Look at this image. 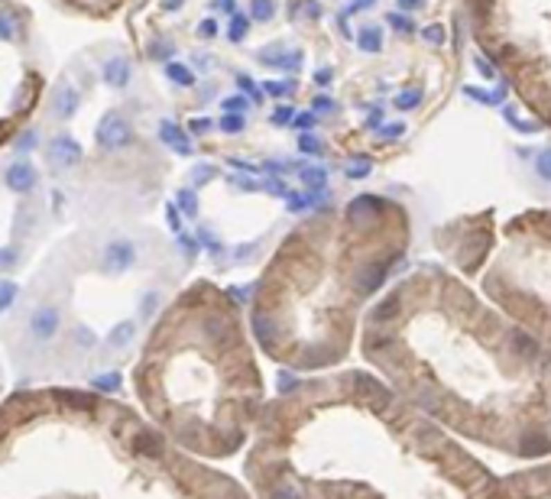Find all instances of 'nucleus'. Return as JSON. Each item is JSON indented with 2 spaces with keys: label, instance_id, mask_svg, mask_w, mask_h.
<instances>
[{
  "label": "nucleus",
  "instance_id": "f257e3e1",
  "mask_svg": "<svg viewBox=\"0 0 551 499\" xmlns=\"http://www.w3.org/2000/svg\"><path fill=\"white\" fill-rule=\"evenodd\" d=\"M0 499H253L143 412L75 386L0 399Z\"/></svg>",
  "mask_w": 551,
  "mask_h": 499
},
{
  "label": "nucleus",
  "instance_id": "f03ea898",
  "mask_svg": "<svg viewBox=\"0 0 551 499\" xmlns=\"http://www.w3.org/2000/svg\"><path fill=\"white\" fill-rule=\"evenodd\" d=\"M130 386L143 415L208 464L243 454L270 402L240 305L208 282H195L156 318Z\"/></svg>",
  "mask_w": 551,
  "mask_h": 499
},
{
  "label": "nucleus",
  "instance_id": "7ed1b4c3",
  "mask_svg": "<svg viewBox=\"0 0 551 499\" xmlns=\"http://www.w3.org/2000/svg\"><path fill=\"white\" fill-rule=\"evenodd\" d=\"M383 214L386 201L360 195L341 224L318 218L282 240L250 289V331L270 360L318 373L347 357L357 301L380 289L399 260L383 234Z\"/></svg>",
  "mask_w": 551,
  "mask_h": 499
},
{
  "label": "nucleus",
  "instance_id": "20e7f679",
  "mask_svg": "<svg viewBox=\"0 0 551 499\" xmlns=\"http://www.w3.org/2000/svg\"><path fill=\"white\" fill-rule=\"evenodd\" d=\"M130 140H133L130 123H127L121 114H107V117L100 120V127H98V143L104 146V150L117 152V150H123V146H130Z\"/></svg>",
  "mask_w": 551,
  "mask_h": 499
},
{
  "label": "nucleus",
  "instance_id": "39448f33",
  "mask_svg": "<svg viewBox=\"0 0 551 499\" xmlns=\"http://www.w3.org/2000/svg\"><path fill=\"white\" fill-rule=\"evenodd\" d=\"M78 104H81L78 88H75L69 78H62L59 85H55V94H52V114L59 120H69V117H75Z\"/></svg>",
  "mask_w": 551,
  "mask_h": 499
},
{
  "label": "nucleus",
  "instance_id": "423d86ee",
  "mask_svg": "<svg viewBox=\"0 0 551 499\" xmlns=\"http://www.w3.org/2000/svg\"><path fill=\"white\" fill-rule=\"evenodd\" d=\"M49 159H52V166H59V169H69V166H75V162L81 159V146L71 140V137H59V140H52Z\"/></svg>",
  "mask_w": 551,
  "mask_h": 499
},
{
  "label": "nucleus",
  "instance_id": "0eeeda50",
  "mask_svg": "<svg viewBox=\"0 0 551 499\" xmlns=\"http://www.w3.org/2000/svg\"><path fill=\"white\" fill-rule=\"evenodd\" d=\"M100 78L107 81L110 88H127L130 85V62L123 55H110L104 62V69H100Z\"/></svg>",
  "mask_w": 551,
  "mask_h": 499
},
{
  "label": "nucleus",
  "instance_id": "6e6552de",
  "mask_svg": "<svg viewBox=\"0 0 551 499\" xmlns=\"http://www.w3.org/2000/svg\"><path fill=\"white\" fill-rule=\"evenodd\" d=\"M159 137H162V143H166V146H172V150L182 152V156H189V152L195 150L189 137L179 130V123H172V120H162V123H159Z\"/></svg>",
  "mask_w": 551,
  "mask_h": 499
},
{
  "label": "nucleus",
  "instance_id": "1a4fd4ad",
  "mask_svg": "<svg viewBox=\"0 0 551 499\" xmlns=\"http://www.w3.org/2000/svg\"><path fill=\"white\" fill-rule=\"evenodd\" d=\"M7 185L17 191H30L33 185H36V172H33L30 166H23V162H17V166H10V172H7Z\"/></svg>",
  "mask_w": 551,
  "mask_h": 499
},
{
  "label": "nucleus",
  "instance_id": "9d476101",
  "mask_svg": "<svg viewBox=\"0 0 551 499\" xmlns=\"http://www.w3.org/2000/svg\"><path fill=\"white\" fill-rule=\"evenodd\" d=\"M166 78L172 81V85H179V88H191L195 85V71L189 69V65H182V62H166Z\"/></svg>",
  "mask_w": 551,
  "mask_h": 499
},
{
  "label": "nucleus",
  "instance_id": "9b49d317",
  "mask_svg": "<svg viewBox=\"0 0 551 499\" xmlns=\"http://www.w3.org/2000/svg\"><path fill=\"white\" fill-rule=\"evenodd\" d=\"M286 55H289V46H286V42H272V46L256 52V59H260L263 65H270V69H282Z\"/></svg>",
  "mask_w": 551,
  "mask_h": 499
},
{
  "label": "nucleus",
  "instance_id": "f8f14e48",
  "mask_svg": "<svg viewBox=\"0 0 551 499\" xmlns=\"http://www.w3.org/2000/svg\"><path fill=\"white\" fill-rule=\"evenodd\" d=\"M357 46H360L363 52H380V49H383V33H380V26H363L360 36H357Z\"/></svg>",
  "mask_w": 551,
  "mask_h": 499
},
{
  "label": "nucleus",
  "instance_id": "ddd939ff",
  "mask_svg": "<svg viewBox=\"0 0 551 499\" xmlns=\"http://www.w3.org/2000/svg\"><path fill=\"white\" fill-rule=\"evenodd\" d=\"M247 30H250V20H247L243 13L234 10V13H231V26H227V36H231L234 42H240L243 36H247Z\"/></svg>",
  "mask_w": 551,
  "mask_h": 499
},
{
  "label": "nucleus",
  "instance_id": "4468645a",
  "mask_svg": "<svg viewBox=\"0 0 551 499\" xmlns=\"http://www.w3.org/2000/svg\"><path fill=\"white\" fill-rule=\"evenodd\" d=\"M17 36H20L17 17H13V13H0V40H3V42H13Z\"/></svg>",
  "mask_w": 551,
  "mask_h": 499
},
{
  "label": "nucleus",
  "instance_id": "2eb2a0df",
  "mask_svg": "<svg viewBox=\"0 0 551 499\" xmlns=\"http://www.w3.org/2000/svg\"><path fill=\"white\" fill-rule=\"evenodd\" d=\"M250 13H253V20L266 23V20H272V17H276V3H272V0H253Z\"/></svg>",
  "mask_w": 551,
  "mask_h": 499
},
{
  "label": "nucleus",
  "instance_id": "dca6fc26",
  "mask_svg": "<svg viewBox=\"0 0 551 499\" xmlns=\"http://www.w3.org/2000/svg\"><path fill=\"white\" fill-rule=\"evenodd\" d=\"M260 91H266V94H272V98H286V94L295 91V81H263Z\"/></svg>",
  "mask_w": 551,
  "mask_h": 499
},
{
  "label": "nucleus",
  "instance_id": "f3484780",
  "mask_svg": "<svg viewBox=\"0 0 551 499\" xmlns=\"http://www.w3.org/2000/svg\"><path fill=\"white\" fill-rule=\"evenodd\" d=\"M243 127H247L243 114H224V117H220V130L224 133H240Z\"/></svg>",
  "mask_w": 551,
  "mask_h": 499
},
{
  "label": "nucleus",
  "instance_id": "a211bd4d",
  "mask_svg": "<svg viewBox=\"0 0 551 499\" xmlns=\"http://www.w3.org/2000/svg\"><path fill=\"white\" fill-rule=\"evenodd\" d=\"M247 107H250V98H243V94L224 100V110H227V114H243Z\"/></svg>",
  "mask_w": 551,
  "mask_h": 499
},
{
  "label": "nucleus",
  "instance_id": "6ab92c4d",
  "mask_svg": "<svg viewBox=\"0 0 551 499\" xmlns=\"http://www.w3.org/2000/svg\"><path fill=\"white\" fill-rule=\"evenodd\" d=\"M198 36H201V40H214V36H218V20H214V17L201 20L198 23Z\"/></svg>",
  "mask_w": 551,
  "mask_h": 499
},
{
  "label": "nucleus",
  "instance_id": "aec40b11",
  "mask_svg": "<svg viewBox=\"0 0 551 499\" xmlns=\"http://www.w3.org/2000/svg\"><path fill=\"white\" fill-rule=\"evenodd\" d=\"M172 55V42H156V46H150V59H162V62H169Z\"/></svg>",
  "mask_w": 551,
  "mask_h": 499
},
{
  "label": "nucleus",
  "instance_id": "412c9836",
  "mask_svg": "<svg viewBox=\"0 0 551 499\" xmlns=\"http://www.w3.org/2000/svg\"><path fill=\"white\" fill-rule=\"evenodd\" d=\"M292 120H295V110L292 107H279L276 114H272V123H276V127H289Z\"/></svg>",
  "mask_w": 551,
  "mask_h": 499
},
{
  "label": "nucleus",
  "instance_id": "4be33fe9",
  "mask_svg": "<svg viewBox=\"0 0 551 499\" xmlns=\"http://www.w3.org/2000/svg\"><path fill=\"white\" fill-rule=\"evenodd\" d=\"M301 59H305V55H301V49H292L289 55H286V62H282V69H286V71H299L301 69Z\"/></svg>",
  "mask_w": 551,
  "mask_h": 499
},
{
  "label": "nucleus",
  "instance_id": "5701e85b",
  "mask_svg": "<svg viewBox=\"0 0 551 499\" xmlns=\"http://www.w3.org/2000/svg\"><path fill=\"white\" fill-rule=\"evenodd\" d=\"M295 127H301V130H308V127H315L318 123V117H315V110H305V114H295V120H292Z\"/></svg>",
  "mask_w": 551,
  "mask_h": 499
},
{
  "label": "nucleus",
  "instance_id": "b1692460",
  "mask_svg": "<svg viewBox=\"0 0 551 499\" xmlns=\"http://www.w3.org/2000/svg\"><path fill=\"white\" fill-rule=\"evenodd\" d=\"M415 104H419V91H405V94H399V98H396V107H402V110L415 107Z\"/></svg>",
  "mask_w": 551,
  "mask_h": 499
},
{
  "label": "nucleus",
  "instance_id": "393cba45",
  "mask_svg": "<svg viewBox=\"0 0 551 499\" xmlns=\"http://www.w3.org/2000/svg\"><path fill=\"white\" fill-rule=\"evenodd\" d=\"M299 146H301V152H321V140H318V137H311V133L301 137Z\"/></svg>",
  "mask_w": 551,
  "mask_h": 499
},
{
  "label": "nucleus",
  "instance_id": "a878e982",
  "mask_svg": "<svg viewBox=\"0 0 551 499\" xmlns=\"http://www.w3.org/2000/svg\"><path fill=\"white\" fill-rule=\"evenodd\" d=\"M539 172L545 175V179H551V150H545L539 156Z\"/></svg>",
  "mask_w": 551,
  "mask_h": 499
},
{
  "label": "nucleus",
  "instance_id": "bb28decb",
  "mask_svg": "<svg viewBox=\"0 0 551 499\" xmlns=\"http://www.w3.org/2000/svg\"><path fill=\"white\" fill-rule=\"evenodd\" d=\"M367 172H370V162H363V159L351 162V175H353V179H360V175H367Z\"/></svg>",
  "mask_w": 551,
  "mask_h": 499
},
{
  "label": "nucleus",
  "instance_id": "cd10ccee",
  "mask_svg": "<svg viewBox=\"0 0 551 499\" xmlns=\"http://www.w3.org/2000/svg\"><path fill=\"white\" fill-rule=\"evenodd\" d=\"M390 23H392V26H396V30H402V33H409V30H412V23L405 20L402 13H390Z\"/></svg>",
  "mask_w": 551,
  "mask_h": 499
},
{
  "label": "nucleus",
  "instance_id": "c85d7f7f",
  "mask_svg": "<svg viewBox=\"0 0 551 499\" xmlns=\"http://www.w3.org/2000/svg\"><path fill=\"white\" fill-rule=\"evenodd\" d=\"M195 65H201V71H211L214 69V55H204V52H201V55H195Z\"/></svg>",
  "mask_w": 551,
  "mask_h": 499
},
{
  "label": "nucleus",
  "instance_id": "c756f323",
  "mask_svg": "<svg viewBox=\"0 0 551 499\" xmlns=\"http://www.w3.org/2000/svg\"><path fill=\"white\" fill-rule=\"evenodd\" d=\"M305 182H308V185H321V182H324V172H321V169H308V172H305Z\"/></svg>",
  "mask_w": 551,
  "mask_h": 499
},
{
  "label": "nucleus",
  "instance_id": "7c9ffc66",
  "mask_svg": "<svg viewBox=\"0 0 551 499\" xmlns=\"http://www.w3.org/2000/svg\"><path fill=\"white\" fill-rule=\"evenodd\" d=\"M208 127H211L208 117H195V120H191V133H204Z\"/></svg>",
  "mask_w": 551,
  "mask_h": 499
},
{
  "label": "nucleus",
  "instance_id": "2f4dec72",
  "mask_svg": "<svg viewBox=\"0 0 551 499\" xmlns=\"http://www.w3.org/2000/svg\"><path fill=\"white\" fill-rule=\"evenodd\" d=\"M208 175H214V166H195V182H204Z\"/></svg>",
  "mask_w": 551,
  "mask_h": 499
},
{
  "label": "nucleus",
  "instance_id": "473e14b6",
  "mask_svg": "<svg viewBox=\"0 0 551 499\" xmlns=\"http://www.w3.org/2000/svg\"><path fill=\"white\" fill-rule=\"evenodd\" d=\"M182 208H185V214H195V195L182 191Z\"/></svg>",
  "mask_w": 551,
  "mask_h": 499
},
{
  "label": "nucleus",
  "instance_id": "72a5a7b5",
  "mask_svg": "<svg viewBox=\"0 0 551 499\" xmlns=\"http://www.w3.org/2000/svg\"><path fill=\"white\" fill-rule=\"evenodd\" d=\"M301 7L308 10V17H311V20H318V17H321V7H318V3H315V0H305Z\"/></svg>",
  "mask_w": 551,
  "mask_h": 499
},
{
  "label": "nucleus",
  "instance_id": "f704fd0d",
  "mask_svg": "<svg viewBox=\"0 0 551 499\" xmlns=\"http://www.w3.org/2000/svg\"><path fill=\"white\" fill-rule=\"evenodd\" d=\"M441 36H444L441 26H428V30H425V40H431V42H441Z\"/></svg>",
  "mask_w": 551,
  "mask_h": 499
},
{
  "label": "nucleus",
  "instance_id": "c9c22d12",
  "mask_svg": "<svg viewBox=\"0 0 551 499\" xmlns=\"http://www.w3.org/2000/svg\"><path fill=\"white\" fill-rule=\"evenodd\" d=\"M33 143H36V133H26V137H20V146H17V150H33Z\"/></svg>",
  "mask_w": 551,
  "mask_h": 499
},
{
  "label": "nucleus",
  "instance_id": "e433bc0d",
  "mask_svg": "<svg viewBox=\"0 0 551 499\" xmlns=\"http://www.w3.org/2000/svg\"><path fill=\"white\" fill-rule=\"evenodd\" d=\"M331 107H334L331 98H315V110H331Z\"/></svg>",
  "mask_w": 551,
  "mask_h": 499
},
{
  "label": "nucleus",
  "instance_id": "4c0bfd02",
  "mask_svg": "<svg viewBox=\"0 0 551 499\" xmlns=\"http://www.w3.org/2000/svg\"><path fill=\"white\" fill-rule=\"evenodd\" d=\"M315 81H318V85H328V81H331V71H328V69L318 71V75H315Z\"/></svg>",
  "mask_w": 551,
  "mask_h": 499
},
{
  "label": "nucleus",
  "instance_id": "58836bf2",
  "mask_svg": "<svg viewBox=\"0 0 551 499\" xmlns=\"http://www.w3.org/2000/svg\"><path fill=\"white\" fill-rule=\"evenodd\" d=\"M162 7H166V10H179L182 0H162Z\"/></svg>",
  "mask_w": 551,
  "mask_h": 499
},
{
  "label": "nucleus",
  "instance_id": "ea45409f",
  "mask_svg": "<svg viewBox=\"0 0 551 499\" xmlns=\"http://www.w3.org/2000/svg\"><path fill=\"white\" fill-rule=\"evenodd\" d=\"M220 10H234V0H218Z\"/></svg>",
  "mask_w": 551,
  "mask_h": 499
},
{
  "label": "nucleus",
  "instance_id": "a19ab883",
  "mask_svg": "<svg viewBox=\"0 0 551 499\" xmlns=\"http://www.w3.org/2000/svg\"><path fill=\"white\" fill-rule=\"evenodd\" d=\"M360 3H373V0H360Z\"/></svg>",
  "mask_w": 551,
  "mask_h": 499
}]
</instances>
